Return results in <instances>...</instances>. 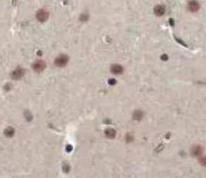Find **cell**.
I'll use <instances>...</instances> for the list:
<instances>
[{
    "mask_svg": "<svg viewBox=\"0 0 206 178\" xmlns=\"http://www.w3.org/2000/svg\"><path fill=\"white\" fill-rule=\"evenodd\" d=\"M110 70L113 74H116V75L122 74L123 72V68L122 66H120V64H113L110 68Z\"/></svg>",
    "mask_w": 206,
    "mask_h": 178,
    "instance_id": "7",
    "label": "cell"
},
{
    "mask_svg": "<svg viewBox=\"0 0 206 178\" xmlns=\"http://www.w3.org/2000/svg\"><path fill=\"white\" fill-rule=\"evenodd\" d=\"M202 152H203V149H202V147L200 145H196L193 147V149H192V153H193L194 155H201Z\"/></svg>",
    "mask_w": 206,
    "mask_h": 178,
    "instance_id": "8",
    "label": "cell"
},
{
    "mask_svg": "<svg viewBox=\"0 0 206 178\" xmlns=\"http://www.w3.org/2000/svg\"><path fill=\"white\" fill-rule=\"evenodd\" d=\"M36 18L39 22H46L49 18V12L45 9H40L36 12Z\"/></svg>",
    "mask_w": 206,
    "mask_h": 178,
    "instance_id": "1",
    "label": "cell"
},
{
    "mask_svg": "<svg viewBox=\"0 0 206 178\" xmlns=\"http://www.w3.org/2000/svg\"><path fill=\"white\" fill-rule=\"evenodd\" d=\"M200 162L203 166H206V157H203V158H201Z\"/></svg>",
    "mask_w": 206,
    "mask_h": 178,
    "instance_id": "11",
    "label": "cell"
},
{
    "mask_svg": "<svg viewBox=\"0 0 206 178\" xmlns=\"http://www.w3.org/2000/svg\"><path fill=\"white\" fill-rule=\"evenodd\" d=\"M105 136L109 138H113L116 136V131L113 129H107L105 130Z\"/></svg>",
    "mask_w": 206,
    "mask_h": 178,
    "instance_id": "10",
    "label": "cell"
},
{
    "mask_svg": "<svg viewBox=\"0 0 206 178\" xmlns=\"http://www.w3.org/2000/svg\"><path fill=\"white\" fill-rule=\"evenodd\" d=\"M32 67L36 72H41V71H43L46 68V63L44 61H36L32 64Z\"/></svg>",
    "mask_w": 206,
    "mask_h": 178,
    "instance_id": "5",
    "label": "cell"
},
{
    "mask_svg": "<svg viewBox=\"0 0 206 178\" xmlns=\"http://www.w3.org/2000/svg\"><path fill=\"white\" fill-rule=\"evenodd\" d=\"M14 129H13L12 127H9V128H7L5 131H4V134H5V136H8V138H12V136H13V135H14Z\"/></svg>",
    "mask_w": 206,
    "mask_h": 178,
    "instance_id": "9",
    "label": "cell"
},
{
    "mask_svg": "<svg viewBox=\"0 0 206 178\" xmlns=\"http://www.w3.org/2000/svg\"><path fill=\"white\" fill-rule=\"evenodd\" d=\"M187 8L190 12H198V10H200V4H198V2L197 1V0H190V1L188 2Z\"/></svg>",
    "mask_w": 206,
    "mask_h": 178,
    "instance_id": "3",
    "label": "cell"
},
{
    "mask_svg": "<svg viewBox=\"0 0 206 178\" xmlns=\"http://www.w3.org/2000/svg\"><path fill=\"white\" fill-rule=\"evenodd\" d=\"M68 57L66 54H62V55L58 56L56 58L55 61H54V64H55V66L58 67H63L68 64Z\"/></svg>",
    "mask_w": 206,
    "mask_h": 178,
    "instance_id": "2",
    "label": "cell"
},
{
    "mask_svg": "<svg viewBox=\"0 0 206 178\" xmlns=\"http://www.w3.org/2000/svg\"><path fill=\"white\" fill-rule=\"evenodd\" d=\"M154 12L157 16H162L165 12V7L163 5H158L154 8Z\"/></svg>",
    "mask_w": 206,
    "mask_h": 178,
    "instance_id": "6",
    "label": "cell"
},
{
    "mask_svg": "<svg viewBox=\"0 0 206 178\" xmlns=\"http://www.w3.org/2000/svg\"><path fill=\"white\" fill-rule=\"evenodd\" d=\"M24 75H25V70L23 69L22 67H17L16 69L13 70V72L12 73V77L14 80H19L21 79Z\"/></svg>",
    "mask_w": 206,
    "mask_h": 178,
    "instance_id": "4",
    "label": "cell"
}]
</instances>
